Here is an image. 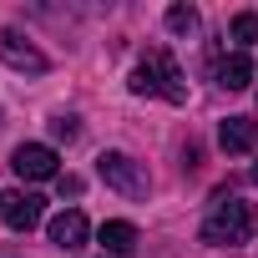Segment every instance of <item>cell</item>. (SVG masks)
<instances>
[{
	"instance_id": "4",
	"label": "cell",
	"mask_w": 258,
	"mask_h": 258,
	"mask_svg": "<svg viewBox=\"0 0 258 258\" xmlns=\"http://www.w3.org/2000/svg\"><path fill=\"white\" fill-rule=\"evenodd\" d=\"M41 218H46V198H41V192H21V187L0 192V223H6V228L31 233Z\"/></svg>"
},
{
	"instance_id": "11",
	"label": "cell",
	"mask_w": 258,
	"mask_h": 258,
	"mask_svg": "<svg viewBox=\"0 0 258 258\" xmlns=\"http://www.w3.org/2000/svg\"><path fill=\"white\" fill-rule=\"evenodd\" d=\"M167 31H172V36H192V31H198V11H192V6H172V11H167Z\"/></svg>"
},
{
	"instance_id": "1",
	"label": "cell",
	"mask_w": 258,
	"mask_h": 258,
	"mask_svg": "<svg viewBox=\"0 0 258 258\" xmlns=\"http://www.w3.org/2000/svg\"><path fill=\"white\" fill-rule=\"evenodd\" d=\"M132 91H137V96H162V101H172V106L187 101V81H182V71H177V61H172L167 46H147V56H142L137 71H132Z\"/></svg>"
},
{
	"instance_id": "14",
	"label": "cell",
	"mask_w": 258,
	"mask_h": 258,
	"mask_svg": "<svg viewBox=\"0 0 258 258\" xmlns=\"http://www.w3.org/2000/svg\"><path fill=\"white\" fill-rule=\"evenodd\" d=\"M56 187H61V198H81V177H56Z\"/></svg>"
},
{
	"instance_id": "3",
	"label": "cell",
	"mask_w": 258,
	"mask_h": 258,
	"mask_svg": "<svg viewBox=\"0 0 258 258\" xmlns=\"http://www.w3.org/2000/svg\"><path fill=\"white\" fill-rule=\"evenodd\" d=\"M96 172H101V182H106L111 192H121V198H147V172L126 157V152H101V157H96Z\"/></svg>"
},
{
	"instance_id": "6",
	"label": "cell",
	"mask_w": 258,
	"mask_h": 258,
	"mask_svg": "<svg viewBox=\"0 0 258 258\" xmlns=\"http://www.w3.org/2000/svg\"><path fill=\"white\" fill-rule=\"evenodd\" d=\"M0 56H6L16 71H31V76H41V71H46V56H41L21 31H0Z\"/></svg>"
},
{
	"instance_id": "8",
	"label": "cell",
	"mask_w": 258,
	"mask_h": 258,
	"mask_svg": "<svg viewBox=\"0 0 258 258\" xmlns=\"http://www.w3.org/2000/svg\"><path fill=\"white\" fill-rule=\"evenodd\" d=\"M86 233H91V228H86V218H81L76 208H71V213H61V218H51V243H56V248H66V253H71V248H81V243H86Z\"/></svg>"
},
{
	"instance_id": "13",
	"label": "cell",
	"mask_w": 258,
	"mask_h": 258,
	"mask_svg": "<svg viewBox=\"0 0 258 258\" xmlns=\"http://www.w3.org/2000/svg\"><path fill=\"white\" fill-rule=\"evenodd\" d=\"M51 132L71 142V137H76V116H56V121H51Z\"/></svg>"
},
{
	"instance_id": "9",
	"label": "cell",
	"mask_w": 258,
	"mask_h": 258,
	"mask_svg": "<svg viewBox=\"0 0 258 258\" xmlns=\"http://www.w3.org/2000/svg\"><path fill=\"white\" fill-rule=\"evenodd\" d=\"M248 81H253V61H248L243 51H233V56L218 61V86H223V91H243Z\"/></svg>"
},
{
	"instance_id": "15",
	"label": "cell",
	"mask_w": 258,
	"mask_h": 258,
	"mask_svg": "<svg viewBox=\"0 0 258 258\" xmlns=\"http://www.w3.org/2000/svg\"><path fill=\"white\" fill-rule=\"evenodd\" d=\"M253 182H258V167H253Z\"/></svg>"
},
{
	"instance_id": "2",
	"label": "cell",
	"mask_w": 258,
	"mask_h": 258,
	"mask_svg": "<svg viewBox=\"0 0 258 258\" xmlns=\"http://www.w3.org/2000/svg\"><path fill=\"white\" fill-rule=\"evenodd\" d=\"M248 238H253V203H243V198H218L213 213L203 218V243L233 248V243H248Z\"/></svg>"
},
{
	"instance_id": "12",
	"label": "cell",
	"mask_w": 258,
	"mask_h": 258,
	"mask_svg": "<svg viewBox=\"0 0 258 258\" xmlns=\"http://www.w3.org/2000/svg\"><path fill=\"white\" fill-rule=\"evenodd\" d=\"M233 41H238V46H253V41H258V16H253V11L233 16Z\"/></svg>"
},
{
	"instance_id": "5",
	"label": "cell",
	"mask_w": 258,
	"mask_h": 258,
	"mask_svg": "<svg viewBox=\"0 0 258 258\" xmlns=\"http://www.w3.org/2000/svg\"><path fill=\"white\" fill-rule=\"evenodd\" d=\"M56 147H46V142H26V147H16V157H11V167L26 177V182H51L56 177Z\"/></svg>"
},
{
	"instance_id": "7",
	"label": "cell",
	"mask_w": 258,
	"mask_h": 258,
	"mask_svg": "<svg viewBox=\"0 0 258 258\" xmlns=\"http://www.w3.org/2000/svg\"><path fill=\"white\" fill-rule=\"evenodd\" d=\"M218 142H223V152H253L258 147V121L253 116H228L218 126Z\"/></svg>"
},
{
	"instance_id": "10",
	"label": "cell",
	"mask_w": 258,
	"mask_h": 258,
	"mask_svg": "<svg viewBox=\"0 0 258 258\" xmlns=\"http://www.w3.org/2000/svg\"><path fill=\"white\" fill-rule=\"evenodd\" d=\"M96 238H101V248H106L111 258H126V253L137 248V228H132V223H101Z\"/></svg>"
}]
</instances>
